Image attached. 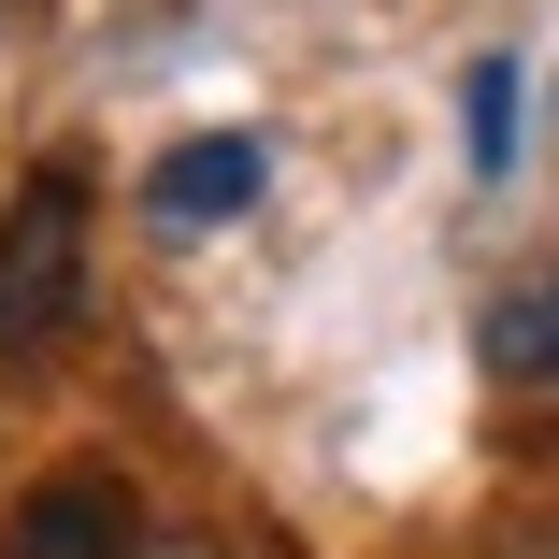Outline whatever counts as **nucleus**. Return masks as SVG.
Masks as SVG:
<instances>
[{
    "label": "nucleus",
    "instance_id": "1",
    "mask_svg": "<svg viewBox=\"0 0 559 559\" xmlns=\"http://www.w3.org/2000/svg\"><path fill=\"white\" fill-rule=\"evenodd\" d=\"M86 316V173H29L0 215V359H44Z\"/></svg>",
    "mask_w": 559,
    "mask_h": 559
},
{
    "label": "nucleus",
    "instance_id": "2",
    "mask_svg": "<svg viewBox=\"0 0 559 559\" xmlns=\"http://www.w3.org/2000/svg\"><path fill=\"white\" fill-rule=\"evenodd\" d=\"M0 559H144V516H130L116 474H44L0 516Z\"/></svg>",
    "mask_w": 559,
    "mask_h": 559
},
{
    "label": "nucleus",
    "instance_id": "3",
    "mask_svg": "<svg viewBox=\"0 0 559 559\" xmlns=\"http://www.w3.org/2000/svg\"><path fill=\"white\" fill-rule=\"evenodd\" d=\"M259 187H273V144H259V130H187V144L144 173V201L173 215V230H215V215H245Z\"/></svg>",
    "mask_w": 559,
    "mask_h": 559
},
{
    "label": "nucleus",
    "instance_id": "4",
    "mask_svg": "<svg viewBox=\"0 0 559 559\" xmlns=\"http://www.w3.org/2000/svg\"><path fill=\"white\" fill-rule=\"evenodd\" d=\"M474 359H488L502 388H559V259H545V273H516V287H488Z\"/></svg>",
    "mask_w": 559,
    "mask_h": 559
},
{
    "label": "nucleus",
    "instance_id": "5",
    "mask_svg": "<svg viewBox=\"0 0 559 559\" xmlns=\"http://www.w3.org/2000/svg\"><path fill=\"white\" fill-rule=\"evenodd\" d=\"M460 130H474V173H502V144H516V72H502V58H474V86H460Z\"/></svg>",
    "mask_w": 559,
    "mask_h": 559
},
{
    "label": "nucleus",
    "instance_id": "6",
    "mask_svg": "<svg viewBox=\"0 0 559 559\" xmlns=\"http://www.w3.org/2000/svg\"><path fill=\"white\" fill-rule=\"evenodd\" d=\"M144 559H230V545H201V531H144Z\"/></svg>",
    "mask_w": 559,
    "mask_h": 559
},
{
    "label": "nucleus",
    "instance_id": "7",
    "mask_svg": "<svg viewBox=\"0 0 559 559\" xmlns=\"http://www.w3.org/2000/svg\"><path fill=\"white\" fill-rule=\"evenodd\" d=\"M516 559H559V545H516Z\"/></svg>",
    "mask_w": 559,
    "mask_h": 559
}]
</instances>
